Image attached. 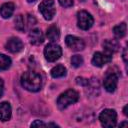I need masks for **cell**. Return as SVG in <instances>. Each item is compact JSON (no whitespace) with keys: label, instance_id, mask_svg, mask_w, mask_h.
<instances>
[{"label":"cell","instance_id":"6da1fadb","mask_svg":"<svg viewBox=\"0 0 128 128\" xmlns=\"http://www.w3.org/2000/svg\"><path fill=\"white\" fill-rule=\"evenodd\" d=\"M21 85L30 92H37L42 87L41 76L33 71L24 72L21 76Z\"/></svg>","mask_w":128,"mask_h":128},{"label":"cell","instance_id":"7a4b0ae2","mask_svg":"<svg viewBox=\"0 0 128 128\" xmlns=\"http://www.w3.org/2000/svg\"><path fill=\"white\" fill-rule=\"evenodd\" d=\"M79 99V94L78 92H76L73 89H69L67 91H65L64 93H62L58 99H57V106L59 109L63 110L65 108H67L68 106H70L71 104H74L78 101Z\"/></svg>","mask_w":128,"mask_h":128},{"label":"cell","instance_id":"3957f363","mask_svg":"<svg viewBox=\"0 0 128 128\" xmlns=\"http://www.w3.org/2000/svg\"><path fill=\"white\" fill-rule=\"evenodd\" d=\"M99 120H100L102 126L111 128V127L116 126L117 114H116L115 110H113V109H105L100 113Z\"/></svg>","mask_w":128,"mask_h":128},{"label":"cell","instance_id":"277c9868","mask_svg":"<svg viewBox=\"0 0 128 128\" xmlns=\"http://www.w3.org/2000/svg\"><path fill=\"white\" fill-rule=\"evenodd\" d=\"M39 11L46 20L53 19L54 15L56 13L54 0H43L39 4Z\"/></svg>","mask_w":128,"mask_h":128},{"label":"cell","instance_id":"5b68a950","mask_svg":"<svg viewBox=\"0 0 128 128\" xmlns=\"http://www.w3.org/2000/svg\"><path fill=\"white\" fill-rule=\"evenodd\" d=\"M94 23V19L90 13L87 11L81 10L77 13V25L82 30H88L92 27Z\"/></svg>","mask_w":128,"mask_h":128},{"label":"cell","instance_id":"8992f818","mask_svg":"<svg viewBox=\"0 0 128 128\" xmlns=\"http://www.w3.org/2000/svg\"><path fill=\"white\" fill-rule=\"evenodd\" d=\"M44 55H45V58L47 61L54 62L61 57L62 49L59 45L54 44V43H50V44L46 45V47L44 49Z\"/></svg>","mask_w":128,"mask_h":128},{"label":"cell","instance_id":"52a82bcc","mask_svg":"<svg viewBox=\"0 0 128 128\" xmlns=\"http://www.w3.org/2000/svg\"><path fill=\"white\" fill-rule=\"evenodd\" d=\"M65 42L67 44V46L72 49L73 51H81L84 49L85 47V43L84 41L76 36H72V35H68L65 38Z\"/></svg>","mask_w":128,"mask_h":128},{"label":"cell","instance_id":"ba28073f","mask_svg":"<svg viewBox=\"0 0 128 128\" xmlns=\"http://www.w3.org/2000/svg\"><path fill=\"white\" fill-rule=\"evenodd\" d=\"M112 59V56L108 53H103V52H96L94 55H93V58H92V64L94 66H97V67H102L104 66L105 64L109 63Z\"/></svg>","mask_w":128,"mask_h":128},{"label":"cell","instance_id":"9c48e42d","mask_svg":"<svg viewBox=\"0 0 128 128\" xmlns=\"http://www.w3.org/2000/svg\"><path fill=\"white\" fill-rule=\"evenodd\" d=\"M117 83H118V76L116 73H109L105 79H104V82H103V85H104V88L107 92H114L117 88Z\"/></svg>","mask_w":128,"mask_h":128},{"label":"cell","instance_id":"30bf717a","mask_svg":"<svg viewBox=\"0 0 128 128\" xmlns=\"http://www.w3.org/2000/svg\"><path fill=\"white\" fill-rule=\"evenodd\" d=\"M5 48L11 53H17V52L22 50L23 42L17 37H12L7 41V43L5 45Z\"/></svg>","mask_w":128,"mask_h":128},{"label":"cell","instance_id":"8fae6325","mask_svg":"<svg viewBox=\"0 0 128 128\" xmlns=\"http://www.w3.org/2000/svg\"><path fill=\"white\" fill-rule=\"evenodd\" d=\"M12 109L11 105L8 102H2L0 103V120L1 121H8L11 118Z\"/></svg>","mask_w":128,"mask_h":128},{"label":"cell","instance_id":"7c38bea8","mask_svg":"<svg viewBox=\"0 0 128 128\" xmlns=\"http://www.w3.org/2000/svg\"><path fill=\"white\" fill-rule=\"evenodd\" d=\"M29 38H30V42L34 45H39L41 43H43L44 41V36H43V33L40 29L38 28H35V29H32L29 33Z\"/></svg>","mask_w":128,"mask_h":128},{"label":"cell","instance_id":"4fadbf2b","mask_svg":"<svg viewBox=\"0 0 128 128\" xmlns=\"http://www.w3.org/2000/svg\"><path fill=\"white\" fill-rule=\"evenodd\" d=\"M103 47L105 49V52L112 55L113 53L117 52L118 49H119V43L117 40H114V39H107L104 41L103 43Z\"/></svg>","mask_w":128,"mask_h":128},{"label":"cell","instance_id":"5bb4252c","mask_svg":"<svg viewBox=\"0 0 128 128\" xmlns=\"http://www.w3.org/2000/svg\"><path fill=\"white\" fill-rule=\"evenodd\" d=\"M14 8H15V6L13 3H11V2L4 3L0 7V15L2 16V18L7 19V18L12 16V14L14 12Z\"/></svg>","mask_w":128,"mask_h":128},{"label":"cell","instance_id":"9a60e30c","mask_svg":"<svg viewBox=\"0 0 128 128\" xmlns=\"http://www.w3.org/2000/svg\"><path fill=\"white\" fill-rule=\"evenodd\" d=\"M46 36H47V38H48L50 41H52V42H55V41L59 40V38H60V31H59L58 27L55 26V25H51V26L47 29Z\"/></svg>","mask_w":128,"mask_h":128},{"label":"cell","instance_id":"2e32d148","mask_svg":"<svg viewBox=\"0 0 128 128\" xmlns=\"http://www.w3.org/2000/svg\"><path fill=\"white\" fill-rule=\"evenodd\" d=\"M126 31H127V26H126V23H120L118 25H116L114 28H113V33L114 35L117 37V38H122L126 35Z\"/></svg>","mask_w":128,"mask_h":128},{"label":"cell","instance_id":"e0dca14e","mask_svg":"<svg viewBox=\"0 0 128 128\" xmlns=\"http://www.w3.org/2000/svg\"><path fill=\"white\" fill-rule=\"evenodd\" d=\"M50 73L53 78H60L66 75V68L63 65H56L51 69Z\"/></svg>","mask_w":128,"mask_h":128},{"label":"cell","instance_id":"ac0fdd59","mask_svg":"<svg viewBox=\"0 0 128 128\" xmlns=\"http://www.w3.org/2000/svg\"><path fill=\"white\" fill-rule=\"evenodd\" d=\"M10 65L11 59L4 54H0V70H6L10 67Z\"/></svg>","mask_w":128,"mask_h":128},{"label":"cell","instance_id":"d6986e66","mask_svg":"<svg viewBox=\"0 0 128 128\" xmlns=\"http://www.w3.org/2000/svg\"><path fill=\"white\" fill-rule=\"evenodd\" d=\"M15 28L19 31H24L25 30V22H24V18L22 15H17L15 20Z\"/></svg>","mask_w":128,"mask_h":128},{"label":"cell","instance_id":"ffe728a7","mask_svg":"<svg viewBox=\"0 0 128 128\" xmlns=\"http://www.w3.org/2000/svg\"><path fill=\"white\" fill-rule=\"evenodd\" d=\"M71 64L75 68L80 67L83 64V58H82V56H80V55H74V56H72V58H71Z\"/></svg>","mask_w":128,"mask_h":128},{"label":"cell","instance_id":"44dd1931","mask_svg":"<svg viewBox=\"0 0 128 128\" xmlns=\"http://www.w3.org/2000/svg\"><path fill=\"white\" fill-rule=\"evenodd\" d=\"M60 5L63 7H70L73 5V0H58Z\"/></svg>","mask_w":128,"mask_h":128},{"label":"cell","instance_id":"7402d4cb","mask_svg":"<svg viewBox=\"0 0 128 128\" xmlns=\"http://www.w3.org/2000/svg\"><path fill=\"white\" fill-rule=\"evenodd\" d=\"M76 82L79 85H82V86H85V85H87L89 83L88 82V79H85V78H82V77H77L76 78Z\"/></svg>","mask_w":128,"mask_h":128},{"label":"cell","instance_id":"603a6c76","mask_svg":"<svg viewBox=\"0 0 128 128\" xmlns=\"http://www.w3.org/2000/svg\"><path fill=\"white\" fill-rule=\"evenodd\" d=\"M31 126H33V127L34 126H48V124H45V123H43V122H41L39 120H36L31 124Z\"/></svg>","mask_w":128,"mask_h":128},{"label":"cell","instance_id":"cb8c5ba5","mask_svg":"<svg viewBox=\"0 0 128 128\" xmlns=\"http://www.w3.org/2000/svg\"><path fill=\"white\" fill-rule=\"evenodd\" d=\"M3 90H4V83H3V80L0 78V97L3 94Z\"/></svg>","mask_w":128,"mask_h":128},{"label":"cell","instance_id":"d4e9b609","mask_svg":"<svg viewBox=\"0 0 128 128\" xmlns=\"http://www.w3.org/2000/svg\"><path fill=\"white\" fill-rule=\"evenodd\" d=\"M123 59H124V62L127 63V48H124V51H123Z\"/></svg>","mask_w":128,"mask_h":128},{"label":"cell","instance_id":"484cf974","mask_svg":"<svg viewBox=\"0 0 128 128\" xmlns=\"http://www.w3.org/2000/svg\"><path fill=\"white\" fill-rule=\"evenodd\" d=\"M123 112H124V114L127 116V114H128V113H127V105L124 107V110H123Z\"/></svg>","mask_w":128,"mask_h":128},{"label":"cell","instance_id":"4316f807","mask_svg":"<svg viewBox=\"0 0 128 128\" xmlns=\"http://www.w3.org/2000/svg\"><path fill=\"white\" fill-rule=\"evenodd\" d=\"M128 125V123L125 121V122H123V123H120V126H127Z\"/></svg>","mask_w":128,"mask_h":128},{"label":"cell","instance_id":"83f0119b","mask_svg":"<svg viewBox=\"0 0 128 128\" xmlns=\"http://www.w3.org/2000/svg\"><path fill=\"white\" fill-rule=\"evenodd\" d=\"M35 1H37V0H27V2H29V3H32V2H35Z\"/></svg>","mask_w":128,"mask_h":128},{"label":"cell","instance_id":"f1b7e54d","mask_svg":"<svg viewBox=\"0 0 128 128\" xmlns=\"http://www.w3.org/2000/svg\"><path fill=\"white\" fill-rule=\"evenodd\" d=\"M80 1H85V0H80Z\"/></svg>","mask_w":128,"mask_h":128}]
</instances>
